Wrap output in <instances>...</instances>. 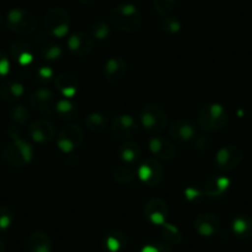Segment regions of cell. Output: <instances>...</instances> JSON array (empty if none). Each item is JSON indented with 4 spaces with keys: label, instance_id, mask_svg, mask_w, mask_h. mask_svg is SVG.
<instances>
[{
    "label": "cell",
    "instance_id": "cell-5",
    "mask_svg": "<svg viewBox=\"0 0 252 252\" xmlns=\"http://www.w3.org/2000/svg\"><path fill=\"white\" fill-rule=\"evenodd\" d=\"M141 125L149 134H158L166 129L168 119L164 109L158 104H147L140 114Z\"/></svg>",
    "mask_w": 252,
    "mask_h": 252
},
{
    "label": "cell",
    "instance_id": "cell-22",
    "mask_svg": "<svg viewBox=\"0 0 252 252\" xmlns=\"http://www.w3.org/2000/svg\"><path fill=\"white\" fill-rule=\"evenodd\" d=\"M29 252H52V240L45 231H35L28 240Z\"/></svg>",
    "mask_w": 252,
    "mask_h": 252
},
{
    "label": "cell",
    "instance_id": "cell-31",
    "mask_svg": "<svg viewBox=\"0 0 252 252\" xmlns=\"http://www.w3.org/2000/svg\"><path fill=\"white\" fill-rule=\"evenodd\" d=\"M161 234L163 237L164 242L169 245H179L183 240V235H182L181 230L174 225L164 222L161 226Z\"/></svg>",
    "mask_w": 252,
    "mask_h": 252
},
{
    "label": "cell",
    "instance_id": "cell-17",
    "mask_svg": "<svg viewBox=\"0 0 252 252\" xmlns=\"http://www.w3.org/2000/svg\"><path fill=\"white\" fill-rule=\"evenodd\" d=\"M169 136L177 142H187L195 139L197 129L192 121L187 119H178L169 126Z\"/></svg>",
    "mask_w": 252,
    "mask_h": 252
},
{
    "label": "cell",
    "instance_id": "cell-15",
    "mask_svg": "<svg viewBox=\"0 0 252 252\" xmlns=\"http://www.w3.org/2000/svg\"><path fill=\"white\" fill-rule=\"evenodd\" d=\"M220 227H221L220 219L212 213H203L194 220V229L200 236H214L220 231Z\"/></svg>",
    "mask_w": 252,
    "mask_h": 252
},
{
    "label": "cell",
    "instance_id": "cell-36",
    "mask_svg": "<svg viewBox=\"0 0 252 252\" xmlns=\"http://www.w3.org/2000/svg\"><path fill=\"white\" fill-rule=\"evenodd\" d=\"M14 214L8 207H0V231H5L11 226Z\"/></svg>",
    "mask_w": 252,
    "mask_h": 252
},
{
    "label": "cell",
    "instance_id": "cell-2",
    "mask_svg": "<svg viewBox=\"0 0 252 252\" xmlns=\"http://www.w3.org/2000/svg\"><path fill=\"white\" fill-rule=\"evenodd\" d=\"M197 120L198 125L204 131L214 132L224 129L229 120V115L224 106L217 103H212L207 104L200 109Z\"/></svg>",
    "mask_w": 252,
    "mask_h": 252
},
{
    "label": "cell",
    "instance_id": "cell-13",
    "mask_svg": "<svg viewBox=\"0 0 252 252\" xmlns=\"http://www.w3.org/2000/svg\"><path fill=\"white\" fill-rule=\"evenodd\" d=\"M28 134L37 144H46L56 136V127L50 120H36L29 126Z\"/></svg>",
    "mask_w": 252,
    "mask_h": 252
},
{
    "label": "cell",
    "instance_id": "cell-45",
    "mask_svg": "<svg viewBox=\"0 0 252 252\" xmlns=\"http://www.w3.org/2000/svg\"><path fill=\"white\" fill-rule=\"evenodd\" d=\"M1 23H3V16H1V14H0V25H1Z\"/></svg>",
    "mask_w": 252,
    "mask_h": 252
},
{
    "label": "cell",
    "instance_id": "cell-35",
    "mask_svg": "<svg viewBox=\"0 0 252 252\" xmlns=\"http://www.w3.org/2000/svg\"><path fill=\"white\" fill-rule=\"evenodd\" d=\"M154 9L157 14L162 16L169 15L176 5V0H154Z\"/></svg>",
    "mask_w": 252,
    "mask_h": 252
},
{
    "label": "cell",
    "instance_id": "cell-20",
    "mask_svg": "<svg viewBox=\"0 0 252 252\" xmlns=\"http://www.w3.org/2000/svg\"><path fill=\"white\" fill-rule=\"evenodd\" d=\"M36 42L38 43V51H40V55L42 56V58L45 60L51 61H57L60 60L63 56V50L60 45L55 42V41L51 40L46 33H40L38 37L36 38Z\"/></svg>",
    "mask_w": 252,
    "mask_h": 252
},
{
    "label": "cell",
    "instance_id": "cell-12",
    "mask_svg": "<svg viewBox=\"0 0 252 252\" xmlns=\"http://www.w3.org/2000/svg\"><path fill=\"white\" fill-rule=\"evenodd\" d=\"M149 150L158 161H171L177 154L173 142L162 136L151 137L149 141Z\"/></svg>",
    "mask_w": 252,
    "mask_h": 252
},
{
    "label": "cell",
    "instance_id": "cell-25",
    "mask_svg": "<svg viewBox=\"0 0 252 252\" xmlns=\"http://www.w3.org/2000/svg\"><path fill=\"white\" fill-rule=\"evenodd\" d=\"M127 245V236L121 230H111L104 237V247L109 252H120Z\"/></svg>",
    "mask_w": 252,
    "mask_h": 252
},
{
    "label": "cell",
    "instance_id": "cell-42",
    "mask_svg": "<svg viewBox=\"0 0 252 252\" xmlns=\"http://www.w3.org/2000/svg\"><path fill=\"white\" fill-rule=\"evenodd\" d=\"M78 158H77L76 156H74V155H71V156L68 157V158H67V164H68V166H71V167H76V166H78Z\"/></svg>",
    "mask_w": 252,
    "mask_h": 252
},
{
    "label": "cell",
    "instance_id": "cell-34",
    "mask_svg": "<svg viewBox=\"0 0 252 252\" xmlns=\"http://www.w3.org/2000/svg\"><path fill=\"white\" fill-rule=\"evenodd\" d=\"M91 32L95 40L103 41L106 40L109 35H110V28H109V25L105 21H96V23L92 25Z\"/></svg>",
    "mask_w": 252,
    "mask_h": 252
},
{
    "label": "cell",
    "instance_id": "cell-14",
    "mask_svg": "<svg viewBox=\"0 0 252 252\" xmlns=\"http://www.w3.org/2000/svg\"><path fill=\"white\" fill-rule=\"evenodd\" d=\"M144 213L145 217H146V219L150 222H152L154 225L162 226L166 222L167 215H168L167 203L163 199H161V198H151L145 204Z\"/></svg>",
    "mask_w": 252,
    "mask_h": 252
},
{
    "label": "cell",
    "instance_id": "cell-10",
    "mask_svg": "<svg viewBox=\"0 0 252 252\" xmlns=\"http://www.w3.org/2000/svg\"><path fill=\"white\" fill-rule=\"evenodd\" d=\"M29 103L35 110L46 116H51L55 110V96L52 92L45 87L35 89L29 96Z\"/></svg>",
    "mask_w": 252,
    "mask_h": 252
},
{
    "label": "cell",
    "instance_id": "cell-30",
    "mask_svg": "<svg viewBox=\"0 0 252 252\" xmlns=\"http://www.w3.org/2000/svg\"><path fill=\"white\" fill-rule=\"evenodd\" d=\"M114 181L119 184H129L136 178L137 169H135L131 164H124L118 167L114 171Z\"/></svg>",
    "mask_w": 252,
    "mask_h": 252
},
{
    "label": "cell",
    "instance_id": "cell-3",
    "mask_svg": "<svg viewBox=\"0 0 252 252\" xmlns=\"http://www.w3.org/2000/svg\"><path fill=\"white\" fill-rule=\"evenodd\" d=\"M33 150L30 144L21 139H15L11 144L6 145L1 152V158L10 167H24L31 162Z\"/></svg>",
    "mask_w": 252,
    "mask_h": 252
},
{
    "label": "cell",
    "instance_id": "cell-19",
    "mask_svg": "<svg viewBox=\"0 0 252 252\" xmlns=\"http://www.w3.org/2000/svg\"><path fill=\"white\" fill-rule=\"evenodd\" d=\"M230 188V179L224 176H212L204 184V194L212 199H220Z\"/></svg>",
    "mask_w": 252,
    "mask_h": 252
},
{
    "label": "cell",
    "instance_id": "cell-41",
    "mask_svg": "<svg viewBox=\"0 0 252 252\" xmlns=\"http://www.w3.org/2000/svg\"><path fill=\"white\" fill-rule=\"evenodd\" d=\"M210 145H212V141H210L209 137H207V136L197 137V139H195V142H194V147L200 152L209 150Z\"/></svg>",
    "mask_w": 252,
    "mask_h": 252
},
{
    "label": "cell",
    "instance_id": "cell-43",
    "mask_svg": "<svg viewBox=\"0 0 252 252\" xmlns=\"http://www.w3.org/2000/svg\"><path fill=\"white\" fill-rule=\"evenodd\" d=\"M79 1L86 6H93L94 4L98 3V0H79Z\"/></svg>",
    "mask_w": 252,
    "mask_h": 252
},
{
    "label": "cell",
    "instance_id": "cell-28",
    "mask_svg": "<svg viewBox=\"0 0 252 252\" xmlns=\"http://www.w3.org/2000/svg\"><path fill=\"white\" fill-rule=\"evenodd\" d=\"M53 113L57 114L61 120H73L78 114V108L74 103L68 100L67 98L61 99L55 104V110Z\"/></svg>",
    "mask_w": 252,
    "mask_h": 252
},
{
    "label": "cell",
    "instance_id": "cell-4",
    "mask_svg": "<svg viewBox=\"0 0 252 252\" xmlns=\"http://www.w3.org/2000/svg\"><path fill=\"white\" fill-rule=\"evenodd\" d=\"M6 26L18 35H31L36 30L37 21L35 15L26 9L14 8L6 16Z\"/></svg>",
    "mask_w": 252,
    "mask_h": 252
},
{
    "label": "cell",
    "instance_id": "cell-26",
    "mask_svg": "<svg viewBox=\"0 0 252 252\" xmlns=\"http://www.w3.org/2000/svg\"><path fill=\"white\" fill-rule=\"evenodd\" d=\"M118 155L126 164H132L141 157V149L136 142L125 141L118 147Z\"/></svg>",
    "mask_w": 252,
    "mask_h": 252
},
{
    "label": "cell",
    "instance_id": "cell-11",
    "mask_svg": "<svg viewBox=\"0 0 252 252\" xmlns=\"http://www.w3.org/2000/svg\"><path fill=\"white\" fill-rule=\"evenodd\" d=\"M111 132L115 137L123 140L132 139L139 132V125L131 115H118L111 124Z\"/></svg>",
    "mask_w": 252,
    "mask_h": 252
},
{
    "label": "cell",
    "instance_id": "cell-16",
    "mask_svg": "<svg viewBox=\"0 0 252 252\" xmlns=\"http://www.w3.org/2000/svg\"><path fill=\"white\" fill-rule=\"evenodd\" d=\"M67 47L76 57H86L93 51V40L84 32H74L67 40Z\"/></svg>",
    "mask_w": 252,
    "mask_h": 252
},
{
    "label": "cell",
    "instance_id": "cell-33",
    "mask_svg": "<svg viewBox=\"0 0 252 252\" xmlns=\"http://www.w3.org/2000/svg\"><path fill=\"white\" fill-rule=\"evenodd\" d=\"M161 26H162V30H163L164 32L171 33V35L179 32L182 29L181 20L174 15L163 16V20H162Z\"/></svg>",
    "mask_w": 252,
    "mask_h": 252
},
{
    "label": "cell",
    "instance_id": "cell-44",
    "mask_svg": "<svg viewBox=\"0 0 252 252\" xmlns=\"http://www.w3.org/2000/svg\"><path fill=\"white\" fill-rule=\"evenodd\" d=\"M0 252H5V245L1 240H0Z\"/></svg>",
    "mask_w": 252,
    "mask_h": 252
},
{
    "label": "cell",
    "instance_id": "cell-27",
    "mask_svg": "<svg viewBox=\"0 0 252 252\" xmlns=\"http://www.w3.org/2000/svg\"><path fill=\"white\" fill-rule=\"evenodd\" d=\"M24 92H25V89H24L23 84L16 81H9L4 83L3 87L0 88V98L4 101L13 103V101H16L23 96Z\"/></svg>",
    "mask_w": 252,
    "mask_h": 252
},
{
    "label": "cell",
    "instance_id": "cell-37",
    "mask_svg": "<svg viewBox=\"0 0 252 252\" xmlns=\"http://www.w3.org/2000/svg\"><path fill=\"white\" fill-rule=\"evenodd\" d=\"M141 252H171V249L167 245V242L162 241H155L151 244L145 245L144 249L141 250Z\"/></svg>",
    "mask_w": 252,
    "mask_h": 252
},
{
    "label": "cell",
    "instance_id": "cell-9",
    "mask_svg": "<svg viewBox=\"0 0 252 252\" xmlns=\"http://www.w3.org/2000/svg\"><path fill=\"white\" fill-rule=\"evenodd\" d=\"M137 176L146 186L156 187L163 181L164 168L158 159L147 158L137 168Z\"/></svg>",
    "mask_w": 252,
    "mask_h": 252
},
{
    "label": "cell",
    "instance_id": "cell-6",
    "mask_svg": "<svg viewBox=\"0 0 252 252\" xmlns=\"http://www.w3.org/2000/svg\"><path fill=\"white\" fill-rule=\"evenodd\" d=\"M45 28L52 37H64L69 30V15L63 8H52L45 16Z\"/></svg>",
    "mask_w": 252,
    "mask_h": 252
},
{
    "label": "cell",
    "instance_id": "cell-23",
    "mask_svg": "<svg viewBox=\"0 0 252 252\" xmlns=\"http://www.w3.org/2000/svg\"><path fill=\"white\" fill-rule=\"evenodd\" d=\"M10 55L20 66H29L33 60L32 50L25 41H15L10 47Z\"/></svg>",
    "mask_w": 252,
    "mask_h": 252
},
{
    "label": "cell",
    "instance_id": "cell-21",
    "mask_svg": "<svg viewBox=\"0 0 252 252\" xmlns=\"http://www.w3.org/2000/svg\"><path fill=\"white\" fill-rule=\"evenodd\" d=\"M55 86L56 89L60 92L61 95H63L64 98L69 99L73 98L77 94L79 89V82L72 74L62 73L58 74L57 77H55Z\"/></svg>",
    "mask_w": 252,
    "mask_h": 252
},
{
    "label": "cell",
    "instance_id": "cell-29",
    "mask_svg": "<svg viewBox=\"0 0 252 252\" xmlns=\"http://www.w3.org/2000/svg\"><path fill=\"white\" fill-rule=\"evenodd\" d=\"M84 124L92 134H100L108 126V118L100 113H91L84 120Z\"/></svg>",
    "mask_w": 252,
    "mask_h": 252
},
{
    "label": "cell",
    "instance_id": "cell-18",
    "mask_svg": "<svg viewBox=\"0 0 252 252\" xmlns=\"http://www.w3.org/2000/svg\"><path fill=\"white\" fill-rule=\"evenodd\" d=\"M126 72H127V62L123 57H118V56L109 58L103 69L104 78L109 83L120 82L125 77Z\"/></svg>",
    "mask_w": 252,
    "mask_h": 252
},
{
    "label": "cell",
    "instance_id": "cell-24",
    "mask_svg": "<svg viewBox=\"0 0 252 252\" xmlns=\"http://www.w3.org/2000/svg\"><path fill=\"white\" fill-rule=\"evenodd\" d=\"M231 230L240 240H249L252 237V219L247 215H237L232 219Z\"/></svg>",
    "mask_w": 252,
    "mask_h": 252
},
{
    "label": "cell",
    "instance_id": "cell-39",
    "mask_svg": "<svg viewBox=\"0 0 252 252\" xmlns=\"http://www.w3.org/2000/svg\"><path fill=\"white\" fill-rule=\"evenodd\" d=\"M36 77H37V79L40 82L46 83V82H50L51 79L53 78V71L50 67L42 66L37 69V72H36Z\"/></svg>",
    "mask_w": 252,
    "mask_h": 252
},
{
    "label": "cell",
    "instance_id": "cell-38",
    "mask_svg": "<svg viewBox=\"0 0 252 252\" xmlns=\"http://www.w3.org/2000/svg\"><path fill=\"white\" fill-rule=\"evenodd\" d=\"M204 190L195 188V187H187L184 189V197L189 200V202H198L204 197Z\"/></svg>",
    "mask_w": 252,
    "mask_h": 252
},
{
    "label": "cell",
    "instance_id": "cell-1",
    "mask_svg": "<svg viewBox=\"0 0 252 252\" xmlns=\"http://www.w3.org/2000/svg\"><path fill=\"white\" fill-rule=\"evenodd\" d=\"M111 25L123 32L134 33L142 25V15L139 9L129 3H123L111 9L109 14Z\"/></svg>",
    "mask_w": 252,
    "mask_h": 252
},
{
    "label": "cell",
    "instance_id": "cell-8",
    "mask_svg": "<svg viewBox=\"0 0 252 252\" xmlns=\"http://www.w3.org/2000/svg\"><path fill=\"white\" fill-rule=\"evenodd\" d=\"M244 158L241 149L235 145H226L221 147L215 155V166L222 172H231L240 166Z\"/></svg>",
    "mask_w": 252,
    "mask_h": 252
},
{
    "label": "cell",
    "instance_id": "cell-7",
    "mask_svg": "<svg viewBox=\"0 0 252 252\" xmlns=\"http://www.w3.org/2000/svg\"><path fill=\"white\" fill-rule=\"evenodd\" d=\"M84 139V132L81 126L71 124L60 130L57 135V147L64 154L74 151L82 145Z\"/></svg>",
    "mask_w": 252,
    "mask_h": 252
},
{
    "label": "cell",
    "instance_id": "cell-40",
    "mask_svg": "<svg viewBox=\"0 0 252 252\" xmlns=\"http://www.w3.org/2000/svg\"><path fill=\"white\" fill-rule=\"evenodd\" d=\"M9 69H10V63L5 53L0 50V79L8 76Z\"/></svg>",
    "mask_w": 252,
    "mask_h": 252
},
{
    "label": "cell",
    "instance_id": "cell-32",
    "mask_svg": "<svg viewBox=\"0 0 252 252\" xmlns=\"http://www.w3.org/2000/svg\"><path fill=\"white\" fill-rule=\"evenodd\" d=\"M9 115H10L11 121H13L15 125L23 126L28 123L29 115H30V114H29V109L26 108L25 105H18L14 106V108L11 109Z\"/></svg>",
    "mask_w": 252,
    "mask_h": 252
}]
</instances>
